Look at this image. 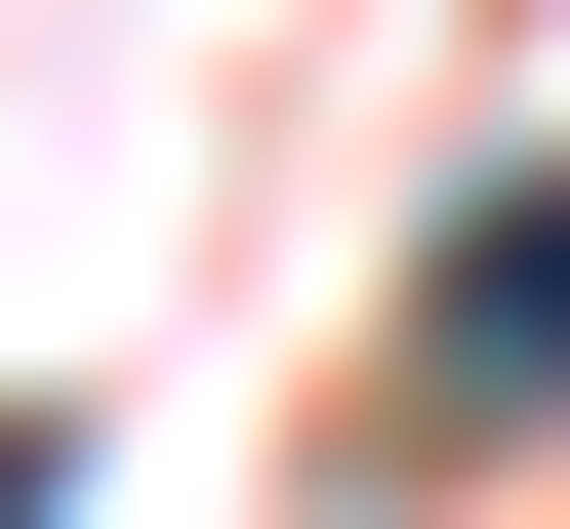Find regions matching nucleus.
Returning <instances> with one entry per match:
<instances>
[{
    "label": "nucleus",
    "instance_id": "nucleus-1",
    "mask_svg": "<svg viewBox=\"0 0 570 529\" xmlns=\"http://www.w3.org/2000/svg\"><path fill=\"white\" fill-rule=\"evenodd\" d=\"M407 408H570V164L449 204V285H407Z\"/></svg>",
    "mask_w": 570,
    "mask_h": 529
},
{
    "label": "nucleus",
    "instance_id": "nucleus-2",
    "mask_svg": "<svg viewBox=\"0 0 570 529\" xmlns=\"http://www.w3.org/2000/svg\"><path fill=\"white\" fill-rule=\"evenodd\" d=\"M41 489H82V448H41V408H0V529H41Z\"/></svg>",
    "mask_w": 570,
    "mask_h": 529
}]
</instances>
